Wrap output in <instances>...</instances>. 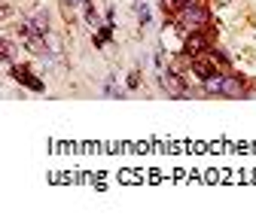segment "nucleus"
<instances>
[{"instance_id": "nucleus-1", "label": "nucleus", "mask_w": 256, "mask_h": 222, "mask_svg": "<svg viewBox=\"0 0 256 222\" xmlns=\"http://www.w3.org/2000/svg\"><path fill=\"white\" fill-rule=\"evenodd\" d=\"M180 18H183L186 27H202L208 21V12H204V6L198 3V0H186L183 9H180Z\"/></svg>"}, {"instance_id": "nucleus-2", "label": "nucleus", "mask_w": 256, "mask_h": 222, "mask_svg": "<svg viewBox=\"0 0 256 222\" xmlns=\"http://www.w3.org/2000/svg\"><path fill=\"white\" fill-rule=\"evenodd\" d=\"M204 46H208V40H204L202 34H192V37L186 40V52H189L192 58H198V55H204Z\"/></svg>"}, {"instance_id": "nucleus-3", "label": "nucleus", "mask_w": 256, "mask_h": 222, "mask_svg": "<svg viewBox=\"0 0 256 222\" xmlns=\"http://www.w3.org/2000/svg\"><path fill=\"white\" fill-rule=\"evenodd\" d=\"M16 79H18V82H24L28 88H34V91H43V82H40V79H34L28 70H16Z\"/></svg>"}, {"instance_id": "nucleus-4", "label": "nucleus", "mask_w": 256, "mask_h": 222, "mask_svg": "<svg viewBox=\"0 0 256 222\" xmlns=\"http://www.w3.org/2000/svg\"><path fill=\"white\" fill-rule=\"evenodd\" d=\"M165 88L168 91H174V94H186V88H183V82L174 76V73H165Z\"/></svg>"}, {"instance_id": "nucleus-5", "label": "nucleus", "mask_w": 256, "mask_h": 222, "mask_svg": "<svg viewBox=\"0 0 256 222\" xmlns=\"http://www.w3.org/2000/svg\"><path fill=\"white\" fill-rule=\"evenodd\" d=\"M222 85H226V79H222L220 73H216V76H208V79H204V88H208V91H222Z\"/></svg>"}, {"instance_id": "nucleus-6", "label": "nucleus", "mask_w": 256, "mask_h": 222, "mask_svg": "<svg viewBox=\"0 0 256 222\" xmlns=\"http://www.w3.org/2000/svg\"><path fill=\"white\" fill-rule=\"evenodd\" d=\"M222 91H229V94H238V91H241V82H238V79H226Z\"/></svg>"}]
</instances>
